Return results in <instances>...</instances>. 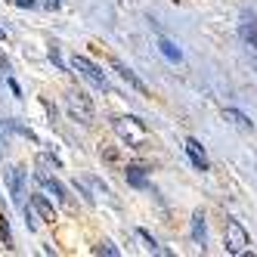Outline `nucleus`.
I'll return each mask as SVG.
<instances>
[{
    "label": "nucleus",
    "instance_id": "0eeeda50",
    "mask_svg": "<svg viewBox=\"0 0 257 257\" xmlns=\"http://www.w3.org/2000/svg\"><path fill=\"white\" fill-rule=\"evenodd\" d=\"M186 155H189V161L195 164V171H208V155H205V149H201V143H198L195 137L186 140Z\"/></svg>",
    "mask_w": 257,
    "mask_h": 257
},
{
    "label": "nucleus",
    "instance_id": "aec40b11",
    "mask_svg": "<svg viewBox=\"0 0 257 257\" xmlns=\"http://www.w3.org/2000/svg\"><path fill=\"white\" fill-rule=\"evenodd\" d=\"M50 59H53V65H56V68H65V62L59 56V47H50Z\"/></svg>",
    "mask_w": 257,
    "mask_h": 257
},
{
    "label": "nucleus",
    "instance_id": "a211bd4d",
    "mask_svg": "<svg viewBox=\"0 0 257 257\" xmlns=\"http://www.w3.org/2000/svg\"><path fill=\"white\" fill-rule=\"evenodd\" d=\"M93 254H108V257H118L121 251H118V248H115L112 242H108V238H102V242H99V245L93 248Z\"/></svg>",
    "mask_w": 257,
    "mask_h": 257
},
{
    "label": "nucleus",
    "instance_id": "6ab92c4d",
    "mask_svg": "<svg viewBox=\"0 0 257 257\" xmlns=\"http://www.w3.org/2000/svg\"><path fill=\"white\" fill-rule=\"evenodd\" d=\"M38 168H44V171H47V168L59 171V168H62V161H59V158H53V155H38Z\"/></svg>",
    "mask_w": 257,
    "mask_h": 257
},
{
    "label": "nucleus",
    "instance_id": "5701e85b",
    "mask_svg": "<svg viewBox=\"0 0 257 257\" xmlns=\"http://www.w3.org/2000/svg\"><path fill=\"white\" fill-rule=\"evenodd\" d=\"M59 4H62V0H47V7H50V10H56Z\"/></svg>",
    "mask_w": 257,
    "mask_h": 257
},
{
    "label": "nucleus",
    "instance_id": "dca6fc26",
    "mask_svg": "<svg viewBox=\"0 0 257 257\" xmlns=\"http://www.w3.org/2000/svg\"><path fill=\"white\" fill-rule=\"evenodd\" d=\"M242 38H245L251 47H257V19H248V22L242 25Z\"/></svg>",
    "mask_w": 257,
    "mask_h": 257
},
{
    "label": "nucleus",
    "instance_id": "4468645a",
    "mask_svg": "<svg viewBox=\"0 0 257 257\" xmlns=\"http://www.w3.org/2000/svg\"><path fill=\"white\" fill-rule=\"evenodd\" d=\"M137 235H140L143 242H146V248H149V251H155V254H171L168 248H161V245L155 242V238H152V232H146V229H137Z\"/></svg>",
    "mask_w": 257,
    "mask_h": 257
},
{
    "label": "nucleus",
    "instance_id": "f3484780",
    "mask_svg": "<svg viewBox=\"0 0 257 257\" xmlns=\"http://www.w3.org/2000/svg\"><path fill=\"white\" fill-rule=\"evenodd\" d=\"M0 235H4V248H13V235H10V220H7V214H0Z\"/></svg>",
    "mask_w": 257,
    "mask_h": 257
},
{
    "label": "nucleus",
    "instance_id": "9d476101",
    "mask_svg": "<svg viewBox=\"0 0 257 257\" xmlns=\"http://www.w3.org/2000/svg\"><path fill=\"white\" fill-rule=\"evenodd\" d=\"M124 177H127V183H131L134 189H146V186H149V177H146V171L140 168V164H127Z\"/></svg>",
    "mask_w": 257,
    "mask_h": 257
},
{
    "label": "nucleus",
    "instance_id": "20e7f679",
    "mask_svg": "<svg viewBox=\"0 0 257 257\" xmlns=\"http://www.w3.org/2000/svg\"><path fill=\"white\" fill-rule=\"evenodd\" d=\"M71 68H75V71H81V75H84L90 84H93V87H99V90H112V87H108L105 71H99V65H93V62H90L87 56H75V59H71Z\"/></svg>",
    "mask_w": 257,
    "mask_h": 257
},
{
    "label": "nucleus",
    "instance_id": "6e6552de",
    "mask_svg": "<svg viewBox=\"0 0 257 257\" xmlns=\"http://www.w3.org/2000/svg\"><path fill=\"white\" fill-rule=\"evenodd\" d=\"M112 65H115V71H118V75H121V78H124L127 84H131L134 90H137V93H143V96H149V87H146V84H143V81H140V78L134 75V71L127 68V65H124V62H118V59H115Z\"/></svg>",
    "mask_w": 257,
    "mask_h": 257
},
{
    "label": "nucleus",
    "instance_id": "b1692460",
    "mask_svg": "<svg viewBox=\"0 0 257 257\" xmlns=\"http://www.w3.org/2000/svg\"><path fill=\"white\" fill-rule=\"evenodd\" d=\"M4 38H7V34H4V28H0V41H4Z\"/></svg>",
    "mask_w": 257,
    "mask_h": 257
},
{
    "label": "nucleus",
    "instance_id": "9b49d317",
    "mask_svg": "<svg viewBox=\"0 0 257 257\" xmlns=\"http://www.w3.org/2000/svg\"><path fill=\"white\" fill-rule=\"evenodd\" d=\"M223 121H229L232 127H238V131H254V124L242 112H235V108H223Z\"/></svg>",
    "mask_w": 257,
    "mask_h": 257
},
{
    "label": "nucleus",
    "instance_id": "423d86ee",
    "mask_svg": "<svg viewBox=\"0 0 257 257\" xmlns=\"http://www.w3.org/2000/svg\"><path fill=\"white\" fill-rule=\"evenodd\" d=\"M7 189H10L16 205H22V195H25V171L22 168H10L7 171Z\"/></svg>",
    "mask_w": 257,
    "mask_h": 257
},
{
    "label": "nucleus",
    "instance_id": "4be33fe9",
    "mask_svg": "<svg viewBox=\"0 0 257 257\" xmlns=\"http://www.w3.org/2000/svg\"><path fill=\"white\" fill-rule=\"evenodd\" d=\"M7 84H10V90H13V93H16V96H22V90H19V84H16V81H13V78H10V81H7Z\"/></svg>",
    "mask_w": 257,
    "mask_h": 257
},
{
    "label": "nucleus",
    "instance_id": "412c9836",
    "mask_svg": "<svg viewBox=\"0 0 257 257\" xmlns=\"http://www.w3.org/2000/svg\"><path fill=\"white\" fill-rule=\"evenodd\" d=\"M0 143H4V146L10 143V127H7V121H4V124H0Z\"/></svg>",
    "mask_w": 257,
    "mask_h": 257
},
{
    "label": "nucleus",
    "instance_id": "7ed1b4c3",
    "mask_svg": "<svg viewBox=\"0 0 257 257\" xmlns=\"http://www.w3.org/2000/svg\"><path fill=\"white\" fill-rule=\"evenodd\" d=\"M251 245V238L245 232V226L238 223L235 217H226V251L229 254H245Z\"/></svg>",
    "mask_w": 257,
    "mask_h": 257
},
{
    "label": "nucleus",
    "instance_id": "f8f14e48",
    "mask_svg": "<svg viewBox=\"0 0 257 257\" xmlns=\"http://www.w3.org/2000/svg\"><path fill=\"white\" fill-rule=\"evenodd\" d=\"M31 208L38 211V214H41L44 220H50V223H53V220H56V214H53V205L47 201V195H31Z\"/></svg>",
    "mask_w": 257,
    "mask_h": 257
},
{
    "label": "nucleus",
    "instance_id": "2eb2a0df",
    "mask_svg": "<svg viewBox=\"0 0 257 257\" xmlns=\"http://www.w3.org/2000/svg\"><path fill=\"white\" fill-rule=\"evenodd\" d=\"M7 127H10V131H16L19 137H25V140H31V143H38V137H34V131H31V127H25L22 121H7Z\"/></svg>",
    "mask_w": 257,
    "mask_h": 257
},
{
    "label": "nucleus",
    "instance_id": "39448f33",
    "mask_svg": "<svg viewBox=\"0 0 257 257\" xmlns=\"http://www.w3.org/2000/svg\"><path fill=\"white\" fill-rule=\"evenodd\" d=\"M34 180H38V183H41V186H44L47 192H53V195H56V198H59V205H62L65 211H75V201H71L68 189L62 186L59 180H53V177H50L47 171H38V174H34Z\"/></svg>",
    "mask_w": 257,
    "mask_h": 257
},
{
    "label": "nucleus",
    "instance_id": "393cba45",
    "mask_svg": "<svg viewBox=\"0 0 257 257\" xmlns=\"http://www.w3.org/2000/svg\"><path fill=\"white\" fill-rule=\"evenodd\" d=\"M254 161H257V158H254Z\"/></svg>",
    "mask_w": 257,
    "mask_h": 257
},
{
    "label": "nucleus",
    "instance_id": "f03ea898",
    "mask_svg": "<svg viewBox=\"0 0 257 257\" xmlns=\"http://www.w3.org/2000/svg\"><path fill=\"white\" fill-rule=\"evenodd\" d=\"M65 105H68V115L75 118V121L93 124V102H90V96L84 93V90H68Z\"/></svg>",
    "mask_w": 257,
    "mask_h": 257
},
{
    "label": "nucleus",
    "instance_id": "ddd939ff",
    "mask_svg": "<svg viewBox=\"0 0 257 257\" xmlns=\"http://www.w3.org/2000/svg\"><path fill=\"white\" fill-rule=\"evenodd\" d=\"M158 50H161V56L168 59V62H183V53H180L168 38H158Z\"/></svg>",
    "mask_w": 257,
    "mask_h": 257
},
{
    "label": "nucleus",
    "instance_id": "f257e3e1",
    "mask_svg": "<svg viewBox=\"0 0 257 257\" xmlns=\"http://www.w3.org/2000/svg\"><path fill=\"white\" fill-rule=\"evenodd\" d=\"M115 131L121 140H127V146L131 149H143V143H146V124L140 118H115Z\"/></svg>",
    "mask_w": 257,
    "mask_h": 257
},
{
    "label": "nucleus",
    "instance_id": "1a4fd4ad",
    "mask_svg": "<svg viewBox=\"0 0 257 257\" xmlns=\"http://www.w3.org/2000/svg\"><path fill=\"white\" fill-rule=\"evenodd\" d=\"M192 242H195L198 248L208 245V226H205V214H201V211L192 214Z\"/></svg>",
    "mask_w": 257,
    "mask_h": 257
}]
</instances>
